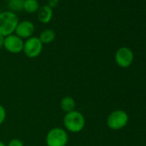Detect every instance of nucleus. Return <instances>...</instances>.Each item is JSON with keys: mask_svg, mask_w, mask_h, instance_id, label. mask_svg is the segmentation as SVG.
Listing matches in <instances>:
<instances>
[{"mask_svg": "<svg viewBox=\"0 0 146 146\" xmlns=\"http://www.w3.org/2000/svg\"><path fill=\"white\" fill-rule=\"evenodd\" d=\"M63 123L66 131L78 133L82 131L85 126V118L81 112L74 110L65 113Z\"/></svg>", "mask_w": 146, "mask_h": 146, "instance_id": "nucleus-1", "label": "nucleus"}, {"mask_svg": "<svg viewBox=\"0 0 146 146\" xmlns=\"http://www.w3.org/2000/svg\"><path fill=\"white\" fill-rule=\"evenodd\" d=\"M19 23L18 17L16 13L10 11L0 13V35L6 37L15 34V30Z\"/></svg>", "mask_w": 146, "mask_h": 146, "instance_id": "nucleus-2", "label": "nucleus"}, {"mask_svg": "<svg viewBox=\"0 0 146 146\" xmlns=\"http://www.w3.org/2000/svg\"><path fill=\"white\" fill-rule=\"evenodd\" d=\"M68 141V132L62 127L51 129L46 136V143L47 146H67Z\"/></svg>", "mask_w": 146, "mask_h": 146, "instance_id": "nucleus-3", "label": "nucleus"}, {"mask_svg": "<svg viewBox=\"0 0 146 146\" xmlns=\"http://www.w3.org/2000/svg\"><path fill=\"white\" fill-rule=\"evenodd\" d=\"M129 121V116L127 113L121 109L113 111L107 118V125L114 131L121 130L125 127Z\"/></svg>", "mask_w": 146, "mask_h": 146, "instance_id": "nucleus-4", "label": "nucleus"}, {"mask_svg": "<svg viewBox=\"0 0 146 146\" xmlns=\"http://www.w3.org/2000/svg\"><path fill=\"white\" fill-rule=\"evenodd\" d=\"M43 51V44L39 37L32 36L27 39L23 44V53L29 58H35L39 57Z\"/></svg>", "mask_w": 146, "mask_h": 146, "instance_id": "nucleus-5", "label": "nucleus"}, {"mask_svg": "<svg viewBox=\"0 0 146 146\" xmlns=\"http://www.w3.org/2000/svg\"><path fill=\"white\" fill-rule=\"evenodd\" d=\"M114 60L117 65L120 68H128L133 63L134 53L131 48L127 46H122L116 51Z\"/></svg>", "mask_w": 146, "mask_h": 146, "instance_id": "nucleus-6", "label": "nucleus"}, {"mask_svg": "<svg viewBox=\"0 0 146 146\" xmlns=\"http://www.w3.org/2000/svg\"><path fill=\"white\" fill-rule=\"evenodd\" d=\"M23 44H24L23 40L18 37L15 34L5 37L4 47L10 53L18 54L22 52L23 50Z\"/></svg>", "mask_w": 146, "mask_h": 146, "instance_id": "nucleus-7", "label": "nucleus"}, {"mask_svg": "<svg viewBox=\"0 0 146 146\" xmlns=\"http://www.w3.org/2000/svg\"><path fill=\"white\" fill-rule=\"evenodd\" d=\"M35 31V24L29 20H24L22 22H19L17 29L15 30V35H17L18 37H20L23 40H27L33 36L34 33Z\"/></svg>", "mask_w": 146, "mask_h": 146, "instance_id": "nucleus-8", "label": "nucleus"}, {"mask_svg": "<svg viewBox=\"0 0 146 146\" xmlns=\"http://www.w3.org/2000/svg\"><path fill=\"white\" fill-rule=\"evenodd\" d=\"M52 17H53V11L47 5L40 6L37 11V18L41 23L44 24L49 23L52 21Z\"/></svg>", "mask_w": 146, "mask_h": 146, "instance_id": "nucleus-9", "label": "nucleus"}, {"mask_svg": "<svg viewBox=\"0 0 146 146\" xmlns=\"http://www.w3.org/2000/svg\"><path fill=\"white\" fill-rule=\"evenodd\" d=\"M76 101L72 96H64L60 101V108L65 113L76 110Z\"/></svg>", "mask_w": 146, "mask_h": 146, "instance_id": "nucleus-10", "label": "nucleus"}, {"mask_svg": "<svg viewBox=\"0 0 146 146\" xmlns=\"http://www.w3.org/2000/svg\"><path fill=\"white\" fill-rule=\"evenodd\" d=\"M56 38V34L55 32L51 29H46L45 30H43L39 36L40 40L42 42V44H50L52 43Z\"/></svg>", "mask_w": 146, "mask_h": 146, "instance_id": "nucleus-11", "label": "nucleus"}, {"mask_svg": "<svg viewBox=\"0 0 146 146\" xmlns=\"http://www.w3.org/2000/svg\"><path fill=\"white\" fill-rule=\"evenodd\" d=\"M40 7V6L38 0H24L23 11L29 14H33L37 12Z\"/></svg>", "mask_w": 146, "mask_h": 146, "instance_id": "nucleus-12", "label": "nucleus"}, {"mask_svg": "<svg viewBox=\"0 0 146 146\" xmlns=\"http://www.w3.org/2000/svg\"><path fill=\"white\" fill-rule=\"evenodd\" d=\"M23 5L24 0H10V1H8L7 7L10 11L17 14V12L23 11Z\"/></svg>", "mask_w": 146, "mask_h": 146, "instance_id": "nucleus-13", "label": "nucleus"}, {"mask_svg": "<svg viewBox=\"0 0 146 146\" xmlns=\"http://www.w3.org/2000/svg\"><path fill=\"white\" fill-rule=\"evenodd\" d=\"M6 116H7V112H6L5 108L3 105L0 104V125L4 124V122L5 121Z\"/></svg>", "mask_w": 146, "mask_h": 146, "instance_id": "nucleus-14", "label": "nucleus"}, {"mask_svg": "<svg viewBox=\"0 0 146 146\" xmlns=\"http://www.w3.org/2000/svg\"><path fill=\"white\" fill-rule=\"evenodd\" d=\"M7 146H24L23 143L19 138H12L7 144Z\"/></svg>", "mask_w": 146, "mask_h": 146, "instance_id": "nucleus-15", "label": "nucleus"}, {"mask_svg": "<svg viewBox=\"0 0 146 146\" xmlns=\"http://www.w3.org/2000/svg\"><path fill=\"white\" fill-rule=\"evenodd\" d=\"M58 4H59V0H48L47 5L49 7H51L52 9H53V8L57 7L58 5Z\"/></svg>", "mask_w": 146, "mask_h": 146, "instance_id": "nucleus-16", "label": "nucleus"}, {"mask_svg": "<svg viewBox=\"0 0 146 146\" xmlns=\"http://www.w3.org/2000/svg\"><path fill=\"white\" fill-rule=\"evenodd\" d=\"M4 42H5V36L0 35V49L4 47Z\"/></svg>", "mask_w": 146, "mask_h": 146, "instance_id": "nucleus-17", "label": "nucleus"}, {"mask_svg": "<svg viewBox=\"0 0 146 146\" xmlns=\"http://www.w3.org/2000/svg\"><path fill=\"white\" fill-rule=\"evenodd\" d=\"M0 146H7V144H5L3 141L0 140Z\"/></svg>", "mask_w": 146, "mask_h": 146, "instance_id": "nucleus-18", "label": "nucleus"}, {"mask_svg": "<svg viewBox=\"0 0 146 146\" xmlns=\"http://www.w3.org/2000/svg\"><path fill=\"white\" fill-rule=\"evenodd\" d=\"M4 1H7L8 2V1H10V0H4Z\"/></svg>", "mask_w": 146, "mask_h": 146, "instance_id": "nucleus-19", "label": "nucleus"}, {"mask_svg": "<svg viewBox=\"0 0 146 146\" xmlns=\"http://www.w3.org/2000/svg\"><path fill=\"white\" fill-rule=\"evenodd\" d=\"M2 11H1V8H0V13H1Z\"/></svg>", "mask_w": 146, "mask_h": 146, "instance_id": "nucleus-20", "label": "nucleus"}]
</instances>
